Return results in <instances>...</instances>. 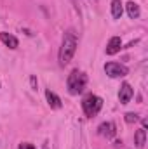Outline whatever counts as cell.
Segmentation results:
<instances>
[{
  "label": "cell",
  "mask_w": 148,
  "mask_h": 149,
  "mask_svg": "<svg viewBox=\"0 0 148 149\" xmlns=\"http://www.w3.org/2000/svg\"><path fill=\"white\" fill-rule=\"evenodd\" d=\"M125 10H127V16L131 19H138L140 17V5L136 2H127L125 3Z\"/></svg>",
  "instance_id": "12"
},
{
  "label": "cell",
  "mask_w": 148,
  "mask_h": 149,
  "mask_svg": "<svg viewBox=\"0 0 148 149\" xmlns=\"http://www.w3.org/2000/svg\"><path fill=\"white\" fill-rule=\"evenodd\" d=\"M44 149H45V148H44Z\"/></svg>",
  "instance_id": "16"
},
{
  "label": "cell",
  "mask_w": 148,
  "mask_h": 149,
  "mask_svg": "<svg viewBox=\"0 0 148 149\" xmlns=\"http://www.w3.org/2000/svg\"><path fill=\"white\" fill-rule=\"evenodd\" d=\"M98 132H99L101 137H106V139L115 137V134H117V130H115V123H113V121H105V123H101V125L98 127Z\"/></svg>",
  "instance_id": "6"
},
{
  "label": "cell",
  "mask_w": 148,
  "mask_h": 149,
  "mask_svg": "<svg viewBox=\"0 0 148 149\" xmlns=\"http://www.w3.org/2000/svg\"><path fill=\"white\" fill-rule=\"evenodd\" d=\"M124 120H125L127 123H134V121H138V114H136V113H125Z\"/></svg>",
  "instance_id": "13"
},
{
  "label": "cell",
  "mask_w": 148,
  "mask_h": 149,
  "mask_svg": "<svg viewBox=\"0 0 148 149\" xmlns=\"http://www.w3.org/2000/svg\"><path fill=\"white\" fill-rule=\"evenodd\" d=\"M105 73L108 74L110 78H122L129 73L127 66L120 64V63H106L105 64Z\"/></svg>",
  "instance_id": "4"
},
{
  "label": "cell",
  "mask_w": 148,
  "mask_h": 149,
  "mask_svg": "<svg viewBox=\"0 0 148 149\" xmlns=\"http://www.w3.org/2000/svg\"><path fill=\"white\" fill-rule=\"evenodd\" d=\"M0 42H2L4 45H7L9 49H18V47H19L18 38L14 37V35H11V33H5V31L0 33Z\"/></svg>",
  "instance_id": "8"
},
{
  "label": "cell",
  "mask_w": 148,
  "mask_h": 149,
  "mask_svg": "<svg viewBox=\"0 0 148 149\" xmlns=\"http://www.w3.org/2000/svg\"><path fill=\"white\" fill-rule=\"evenodd\" d=\"M134 144H136V148H140V149L147 144V132H145V128H138L134 132Z\"/></svg>",
  "instance_id": "11"
},
{
  "label": "cell",
  "mask_w": 148,
  "mask_h": 149,
  "mask_svg": "<svg viewBox=\"0 0 148 149\" xmlns=\"http://www.w3.org/2000/svg\"><path fill=\"white\" fill-rule=\"evenodd\" d=\"M45 99H47V102H49V106L52 109H59L61 108V99L52 90H45Z\"/></svg>",
  "instance_id": "9"
},
{
  "label": "cell",
  "mask_w": 148,
  "mask_h": 149,
  "mask_svg": "<svg viewBox=\"0 0 148 149\" xmlns=\"http://www.w3.org/2000/svg\"><path fill=\"white\" fill-rule=\"evenodd\" d=\"M18 149H35V146H33V144H30V142H21Z\"/></svg>",
  "instance_id": "14"
},
{
  "label": "cell",
  "mask_w": 148,
  "mask_h": 149,
  "mask_svg": "<svg viewBox=\"0 0 148 149\" xmlns=\"http://www.w3.org/2000/svg\"><path fill=\"white\" fill-rule=\"evenodd\" d=\"M120 49H122V40H120V37H111L108 40V43H106V56L118 54Z\"/></svg>",
  "instance_id": "7"
},
{
  "label": "cell",
  "mask_w": 148,
  "mask_h": 149,
  "mask_svg": "<svg viewBox=\"0 0 148 149\" xmlns=\"http://www.w3.org/2000/svg\"><path fill=\"white\" fill-rule=\"evenodd\" d=\"M77 37L72 30H68L65 35H63V42H61V49H59V64L61 66H66L72 57H73L75 50H77Z\"/></svg>",
  "instance_id": "1"
},
{
  "label": "cell",
  "mask_w": 148,
  "mask_h": 149,
  "mask_svg": "<svg viewBox=\"0 0 148 149\" xmlns=\"http://www.w3.org/2000/svg\"><path fill=\"white\" fill-rule=\"evenodd\" d=\"M122 14H124L122 0H111V16H113V19H120Z\"/></svg>",
  "instance_id": "10"
},
{
  "label": "cell",
  "mask_w": 148,
  "mask_h": 149,
  "mask_svg": "<svg viewBox=\"0 0 148 149\" xmlns=\"http://www.w3.org/2000/svg\"><path fill=\"white\" fill-rule=\"evenodd\" d=\"M132 95H134L132 87L129 83H122L120 85V90H118V101H120V104H127L132 99Z\"/></svg>",
  "instance_id": "5"
},
{
  "label": "cell",
  "mask_w": 148,
  "mask_h": 149,
  "mask_svg": "<svg viewBox=\"0 0 148 149\" xmlns=\"http://www.w3.org/2000/svg\"><path fill=\"white\" fill-rule=\"evenodd\" d=\"M87 85V76L78 71V70H73L72 73L68 74V80H66V87H68V92L72 95H78Z\"/></svg>",
  "instance_id": "2"
},
{
  "label": "cell",
  "mask_w": 148,
  "mask_h": 149,
  "mask_svg": "<svg viewBox=\"0 0 148 149\" xmlns=\"http://www.w3.org/2000/svg\"><path fill=\"white\" fill-rule=\"evenodd\" d=\"M30 85H32V88H33V90H37L38 81H37V78H35V76H32V78H30Z\"/></svg>",
  "instance_id": "15"
},
{
  "label": "cell",
  "mask_w": 148,
  "mask_h": 149,
  "mask_svg": "<svg viewBox=\"0 0 148 149\" xmlns=\"http://www.w3.org/2000/svg\"><path fill=\"white\" fill-rule=\"evenodd\" d=\"M101 108H103V99L94 95V94H89V95H85L82 99V109H84L87 118L96 116L98 113L101 111Z\"/></svg>",
  "instance_id": "3"
}]
</instances>
